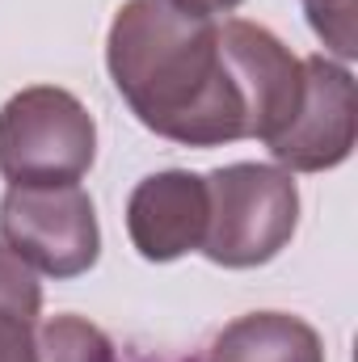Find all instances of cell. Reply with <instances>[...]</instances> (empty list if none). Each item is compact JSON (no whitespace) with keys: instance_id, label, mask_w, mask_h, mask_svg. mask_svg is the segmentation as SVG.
Instances as JSON below:
<instances>
[{"instance_id":"obj_9","label":"cell","mask_w":358,"mask_h":362,"mask_svg":"<svg viewBox=\"0 0 358 362\" xmlns=\"http://www.w3.org/2000/svg\"><path fill=\"white\" fill-rule=\"evenodd\" d=\"M42 286L34 270L0 245V362H38Z\"/></svg>"},{"instance_id":"obj_3","label":"cell","mask_w":358,"mask_h":362,"mask_svg":"<svg viewBox=\"0 0 358 362\" xmlns=\"http://www.w3.org/2000/svg\"><path fill=\"white\" fill-rule=\"evenodd\" d=\"M97 122L55 85H30L0 105V177L8 185H72L93 169Z\"/></svg>"},{"instance_id":"obj_5","label":"cell","mask_w":358,"mask_h":362,"mask_svg":"<svg viewBox=\"0 0 358 362\" xmlns=\"http://www.w3.org/2000/svg\"><path fill=\"white\" fill-rule=\"evenodd\" d=\"M358 139V89L354 76L325 59H304V101L299 114L282 135H274L266 148L287 173H325L350 160Z\"/></svg>"},{"instance_id":"obj_6","label":"cell","mask_w":358,"mask_h":362,"mask_svg":"<svg viewBox=\"0 0 358 362\" xmlns=\"http://www.w3.org/2000/svg\"><path fill=\"white\" fill-rule=\"evenodd\" d=\"M219 42L249 105V139L270 144L299 114L304 59H295L266 25L245 21V17H228L219 25Z\"/></svg>"},{"instance_id":"obj_4","label":"cell","mask_w":358,"mask_h":362,"mask_svg":"<svg viewBox=\"0 0 358 362\" xmlns=\"http://www.w3.org/2000/svg\"><path fill=\"white\" fill-rule=\"evenodd\" d=\"M0 245L47 278H81L101 257L93 198L72 185H8L0 198Z\"/></svg>"},{"instance_id":"obj_7","label":"cell","mask_w":358,"mask_h":362,"mask_svg":"<svg viewBox=\"0 0 358 362\" xmlns=\"http://www.w3.org/2000/svg\"><path fill=\"white\" fill-rule=\"evenodd\" d=\"M207 219H211L207 177L190 169L152 173L127 198V232L144 262H178L202 249Z\"/></svg>"},{"instance_id":"obj_11","label":"cell","mask_w":358,"mask_h":362,"mask_svg":"<svg viewBox=\"0 0 358 362\" xmlns=\"http://www.w3.org/2000/svg\"><path fill=\"white\" fill-rule=\"evenodd\" d=\"M308 8V25L316 30V38L325 42V51H333L337 59H354L358 55V0H304Z\"/></svg>"},{"instance_id":"obj_13","label":"cell","mask_w":358,"mask_h":362,"mask_svg":"<svg viewBox=\"0 0 358 362\" xmlns=\"http://www.w3.org/2000/svg\"><path fill=\"white\" fill-rule=\"evenodd\" d=\"M118 362H194V358H161V354H127Z\"/></svg>"},{"instance_id":"obj_1","label":"cell","mask_w":358,"mask_h":362,"mask_svg":"<svg viewBox=\"0 0 358 362\" xmlns=\"http://www.w3.org/2000/svg\"><path fill=\"white\" fill-rule=\"evenodd\" d=\"M105 68L131 114L161 139L185 148L249 139V105L215 17L173 0H127L110 21Z\"/></svg>"},{"instance_id":"obj_10","label":"cell","mask_w":358,"mask_h":362,"mask_svg":"<svg viewBox=\"0 0 358 362\" xmlns=\"http://www.w3.org/2000/svg\"><path fill=\"white\" fill-rule=\"evenodd\" d=\"M38 362H118V346L85 316H51L38 325Z\"/></svg>"},{"instance_id":"obj_12","label":"cell","mask_w":358,"mask_h":362,"mask_svg":"<svg viewBox=\"0 0 358 362\" xmlns=\"http://www.w3.org/2000/svg\"><path fill=\"white\" fill-rule=\"evenodd\" d=\"M181 8H190V13H202V17H219V13H232V8H241L245 0H173Z\"/></svg>"},{"instance_id":"obj_2","label":"cell","mask_w":358,"mask_h":362,"mask_svg":"<svg viewBox=\"0 0 358 362\" xmlns=\"http://www.w3.org/2000/svg\"><path fill=\"white\" fill-rule=\"evenodd\" d=\"M211 219L202 249L224 270H253L274 262L299 223V185L274 165H224L207 173Z\"/></svg>"},{"instance_id":"obj_8","label":"cell","mask_w":358,"mask_h":362,"mask_svg":"<svg viewBox=\"0 0 358 362\" xmlns=\"http://www.w3.org/2000/svg\"><path fill=\"white\" fill-rule=\"evenodd\" d=\"M202 362H325V341L291 312H249L211 337Z\"/></svg>"}]
</instances>
